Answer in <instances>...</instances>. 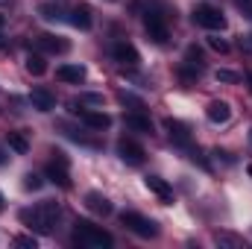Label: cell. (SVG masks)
I'll use <instances>...</instances> for the list:
<instances>
[{
  "label": "cell",
  "instance_id": "6da1fadb",
  "mask_svg": "<svg viewBox=\"0 0 252 249\" xmlns=\"http://www.w3.org/2000/svg\"><path fill=\"white\" fill-rule=\"evenodd\" d=\"M18 217H21V223L30 226L32 232H38V235H50L53 226H56V220L62 217V208H59V202L44 199V202H38L35 208H24Z\"/></svg>",
  "mask_w": 252,
  "mask_h": 249
},
{
  "label": "cell",
  "instance_id": "7a4b0ae2",
  "mask_svg": "<svg viewBox=\"0 0 252 249\" xmlns=\"http://www.w3.org/2000/svg\"><path fill=\"white\" fill-rule=\"evenodd\" d=\"M73 238L85 247H94V249H109L115 244V238L103 229V226H94L91 220H76L73 223Z\"/></svg>",
  "mask_w": 252,
  "mask_h": 249
},
{
  "label": "cell",
  "instance_id": "3957f363",
  "mask_svg": "<svg viewBox=\"0 0 252 249\" xmlns=\"http://www.w3.org/2000/svg\"><path fill=\"white\" fill-rule=\"evenodd\" d=\"M121 223L132 235H138V238H158V223L150 220V217H144V214H138V211H124Z\"/></svg>",
  "mask_w": 252,
  "mask_h": 249
},
{
  "label": "cell",
  "instance_id": "277c9868",
  "mask_svg": "<svg viewBox=\"0 0 252 249\" xmlns=\"http://www.w3.org/2000/svg\"><path fill=\"white\" fill-rule=\"evenodd\" d=\"M144 27H147V35H150L156 44H167L170 30H167V21H164V15H161L158 9H150V12L144 15Z\"/></svg>",
  "mask_w": 252,
  "mask_h": 249
},
{
  "label": "cell",
  "instance_id": "5b68a950",
  "mask_svg": "<svg viewBox=\"0 0 252 249\" xmlns=\"http://www.w3.org/2000/svg\"><path fill=\"white\" fill-rule=\"evenodd\" d=\"M193 21L199 27H205V30H226V15L220 9L208 6V3H202V6L193 9Z\"/></svg>",
  "mask_w": 252,
  "mask_h": 249
},
{
  "label": "cell",
  "instance_id": "8992f818",
  "mask_svg": "<svg viewBox=\"0 0 252 249\" xmlns=\"http://www.w3.org/2000/svg\"><path fill=\"white\" fill-rule=\"evenodd\" d=\"M47 176L59 187H70V170H67V156L64 153H53V161L47 164Z\"/></svg>",
  "mask_w": 252,
  "mask_h": 249
},
{
  "label": "cell",
  "instance_id": "52a82bcc",
  "mask_svg": "<svg viewBox=\"0 0 252 249\" xmlns=\"http://www.w3.org/2000/svg\"><path fill=\"white\" fill-rule=\"evenodd\" d=\"M118 156L124 158L126 164H132V167H138V164H144V147L138 144V141H132V138H121L118 141Z\"/></svg>",
  "mask_w": 252,
  "mask_h": 249
},
{
  "label": "cell",
  "instance_id": "ba28073f",
  "mask_svg": "<svg viewBox=\"0 0 252 249\" xmlns=\"http://www.w3.org/2000/svg\"><path fill=\"white\" fill-rule=\"evenodd\" d=\"M205 70V56H202V50L196 47V44H190L188 50H185V64H182V76L185 79H193V76H199Z\"/></svg>",
  "mask_w": 252,
  "mask_h": 249
},
{
  "label": "cell",
  "instance_id": "9c48e42d",
  "mask_svg": "<svg viewBox=\"0 0 252 249\" xmlns=\"http://www.w3.org/2000/svg\"><path fill=\"white\" fill-rule=\"evenodd\" d=\"M112 56H115V62L126 64V67H138V62H141L135 44H129V41H118V44L112 47Z\"/></svg>",
  "mask_w": 252,
  "mask_h": 249
},
{
  "label": "cell",
  "instance_id": "30bf717a",
  "mask_svg": "<svg viewBox=\"0 0 252 249\" xmlns=\"http://www.w3.org/2000/svg\"><path fill=\"white\" fill-rule=\"evenodd\" d=\"M205 118H208V124L223 126V124H229L232 109H229V103H226V100H211V103H208V109H205Z\"/></svg>",
  "mask_w": 252,
  "mask_h": 249
},
{
  "label": "cell",
  "instance_id": "8fae6325",
  "mask_svg": "<svg viewBox=\"0 0 252 249\" xmlns=\"http://www.w3.org/2000/svg\"><path fill=\"white\" fill-rule=\"evenodd\" d=\"M85 208L94 211V214H100V217H109V214L115 211L112 202H109V196H103L100 190H88V193H85Z\"/></svg>",
  "mask_w": 252,
  "mask_h": 249
},
{
  "label": "cell",
  "instance_id": "7c38bea8",
  "mask_svg": "<svg viewBox=\"0 0 252 249\" xmlns=\"http://www.w3.org/2000/svg\"><path fill=\"white\" fill-rule=\"evenodd\" d=\"M79 121L88 126V129H97V132H103V129L112 126V118L106 112H94V109H82L79 112Z\"/></svg>",
  "mask_w": 252,
  "mask_h": 249
},
{
  "label": "cell",
  "instance_id": "4fadbf2b",
  "mask_svg": "<svg viewBox=\"0 0 252 249\" xmlns=\"http://www.w3.org/2000/svg\"><path fill=\"white\" fill-rule=\"evenodd\" d=\"M30 103H32V109H38V112H53V109H56V97H53L47 88H32V91H30Z\"/></svg>",
  "mask_w": 252,
  "mask_h": 249
},
{
  "label": "cell",
  "instance_id": "5bb4252c",
  "mask_svg": "<svg viewBox=\"0 0 252 249\" xmlns=\"http://www.w3.org/2000/svg\"><path fill=\"white\" fill-rule=\"evenodd\" d=\"M164 129L170 132L173 144H179V147H190V129L182 124V121H173V118H167V121H164Z\"/></svg>",
  "mask_w": 252,
  "mask_h": 249
},
{
  "label": "cell",
  "instance_id": "9a60e30c",
  "mask_svg": "<svg viewBox=\"0 0 252 249\" xmlns=\"http://www.w3.org/2000/svg\"><path fill=\"white\" fill-rule=\"evenodd\" d=\"M35 41H38V47H41L44 53H53V56H56V53H67V50H70V44L64 41L62 35H47V32H44V35H38Z\"/></svg>",
  "mask_w": 252,
  "mask_h": 249
},
{
  "label": "cell",
  "instance_id": "2e32d148",
  "mask_svg": "<svg viewBox=\"0 0 252 249\" xmlns=\"http://www.w3.org/2000/svg\"><path fill=\"white\" fill-rule=\"evenodd\" d=\"M56 79L70 82V85H79V82H85V67L82 64H59L56 67Z\"/></svg>",
  "mask_w": 252,
  "mask_h": 249
},
{
  "label": "cell",
  "instance_id": "e0dca14e",
  "mask_svg": "<svg viewBox=\"0 0 252 249\" xmlns=\"http://www.w3.org/2000/svg\"><path fill=\"white\" fill-rule=\"evenodd\" d=\"M124 126L126 129H132V132H141V135H153V121L147 118V115H141V112H132V115H126L124 118Z\"/></svg>",
  "mask_w": 252,
  "mask_h": 249
},
{
  "label": "cell",
  "instance_id": "ac0fdd59",
  "mask_svg": "<svg viewBox=\"0 0 252 249\" xmlns=\"http://www.w3.org/2000/svg\"><path fill=\"white\" fill-rule=\"evenodd\" d=\"M144 182H147V187H150V190H153L161 202H173V187L167 185L164 179H158V176H147Z\"/></svg>",
  "mask_w": 252,
  "mask_h": 249
},
{
  "label": "cell",
  "instance_id": "d6986e66",
  "mask_svg": "<svg viewBox=\"0 0 252 249\" xmlns=\"http://www.w3.org/2000/svg\"><path fill=\"white\" fill-rule=\"evenodd\" d=\"M70 24H73L76 30H91V24H94V18H91V9H88L85 3L73 6V12H70Z\"/></svg>",
  "mask_w": 252,
  "mask_h": 249
},
{
  "label": "cell",
  "instance_id": "ffe728a7",
  "mask_svg": "<svg viewBox=\"0 0 252 249\" xmlns=\"http://www.w3.org/2000/svg\"><path fill=\"white\" fill-rule=\"evenodd\" d=\"M214 244H220V247H232V249H247L244 238H238V235H232V232H214Z\"/></svg>",
  "mask_w": 252,
  "mask_h": 249
},
{
  "label": "cell",
  "instance_id": "44dd1931",
  "mask_svg": "<svg viewBox=\"0 0 252 249\" xmlns=\"http://www.w3.org/2000/svg\"><path fill=\"white\" fill-rule=\"evenodd\" d=\"M27 70H30L32 76L47 73V62H44V56H41V53H30V56H27Z\"/></svg>",
  "mask_w": 252,
  "mask_h": 249
},
{
  "label": "cell",
  "instance_id": "7402d4cb",
  "mask_svg": "<svg viewBox=\"0 0 252 249\" xmlns=\"http://www.w3.org/2000/svg\"><path fill=\"white\" fill-rule=\"evenodd\" d=\"M9 150H15L18 156H27L30 153V141L21 132H9Z\"/></svg>",
  "mask_w": 252,
  "mask_h": 249
},
{
  "label": "cell",
  "instance_id": "603a6c76",
  "mask_svg": "<svg viewBox=\"0 0 252 249\" xmlns=\"http://www.w3.org/2000/svg\"><path fill=\"white\" fill-rule=\"evenodd\" d=\"M38 12H41V15H44L47 21H59V18H62L59 6H53V3H41V6H38Z\"/></svg>",
  "mask_w": 252,
  "mask_h": 249
},
{
  "label": "cell",
  "instance_id": "cb8c5ba5",
  "mask_svg": "<svg viewBox=\"0 0 252 249\" xmlns=\"http://www.w3.org/2000/svg\"><path fill=\"white\" fill-rule=\"evenodd\" d=\"M118 100H121V103H126V106L144 109V100H141V97H135V94H129V91H121V94H118Z\"/></svg>",
  "mask_w": 252,
  "mask_h": 249
},
{
  "label": "cell",
  "instance_id": "d4e9b609",
  "mask_svg": "<svg viewBox=\"0 0 252 249\" xmlns=\"http://www.w3.org/2000/svg\"><path fill=\"white\" fill-rule=\"evenodd\" d=\"M214 76H217V82H229V85L241 82V73H235V70H217Z\"/></svg>",
  "mask_w": 252,
  "mask_h": 249
},
{
  "label": "cell",
  "instance_id": "484cf974",
  "mask_svg": "<svg viewBox=\"0 0 252 249\" xmlns=\"http://www.w3.org/2000/svg\"><path fill=\"white\" fill-rule=\"evenodd\" d=\"M41 185H44V179H41L38 173H27V176H24V187H27V190H38Z\"/></svg>",
  "mask_w": 252,
  "mask_h": 249
},
{
  "label": "cell",
  "instance_id": "4316f807",
  "mask_svg": "<svg viewBox=\"0 0 252 249\" xmlns=\"http://www.w3.org/2000/svg\"><path fill=\"white\" fill-rule=\"evenodd\" d=\"M208 47L217 53H229V41H223V38H208Z\"/></svg>",
  "mask_w": 252,
  "mask_h": 249
},
{
  "label": "cell",
  "instance_id": "83f0119b",
  "mask_svg": "<svg viewBox=\"0 0 252 249\" xmlns=\"http://www.w3.org/2000/svg\"><path fill=\"white\" fill-rule=\"evenodd\" d=\"M15 244H18V247H32V249H35V238H30V235H21V238H15Z\"/></svg>",
  "mask_w": 252,
  "mask_h": 249
},
{
  "label": "cell",
  "instance_id": "f1b7e54d",
  "mask_svg": "<svg viewBox=\"0 0 252 249\" xmlns=\"http://www.w3.org/2000/svg\"><path fill=\"white\" fill-rule=\"evenodd\" d=\"M79 100H82V103H103V97H100V94H82Z\"/></svg>",
  "mask_w": 252,
  "mask_h": 249
},
{
  "label": "cell",
  "instance_id": "f546056e",
  "mask_svg": "<svg viewBox=\"0 0 252 249\" xmlns=\"http://www.w3.org/2000/svg\"><path fill=\"white\" fill-rule=\"evenodd\" d=\"M6 161H9V156H6V150H3V147H0V167H3V164H6Z\"/></svg>",
  "mask_w": 252,
  "mask_h": 249
},
{
  "label": "cell",
  "instance_id": "4dcf8cb0",
  "mask_svg": "<svg viewBox=\"0 0 252 249\" xmlns=\"http://www.w3.org/2000/svg\"><path fill=\"white\" fill-rule=\"evenodd\" d=\"M3 24H6V18H3V15H0V30H3Z\"/></svg>",
  "mask_w": 252,
  "mask_h": 249
},
{
  "label": "cell",
  "instance_id": "1f68e13d",
  "mask_svg": "<svg viewBox=\"0 0 252 249\" xmlns=\"http://www.w3.org/2000/svg\"><path fill=\"white\" fill-rule=\"evenodd\" d=\"M247 79H250V82H252V73H250V76H247Z\"/></svg>",
  "mask_w": 252,
  "mask_h": 249
},
{
  "label": "cell",
  "instance_id": "d6a6232c",
  "mask_svg": "<svg viewBox=\"0 0 252 249\" xmlns=\"http://www.w3.org/2000/svg\"><path fill=\"white\" fill-rule=\"evenodd\" d=\"M250 176H252V167H250Z\"/></svg>",
  "mask_w": 252,
  "mask_h": 249
},
{
  "label": "cell",
  "instance_id": "836d02e7",
  "mask_svg": "<svg viewBox=\"0 0 252 249\" xmlns=\"http://www.w3.org/2000/svg\"><path fill=\"white\" fill-rule=\"evenodd\" d=\"M250 141H252V135H250Z\"/></svg>",
  "mask_w": 252,
  "mask_h": 249
},
{
  "label": "cell",
  "instance_id": "e575fe53",
  "mask_svg": "<svg viewBox=\"0 0 252 249\" xmlns=\"http://www.w3.org/2000/svg\"><path fill=\"white\" fill-rule=\"evenodd\" d=\"M250 38H252V35H250Z\"/></svg>",
  "mask_w": 252,
  "mask_h": 249
}]
</instances>
